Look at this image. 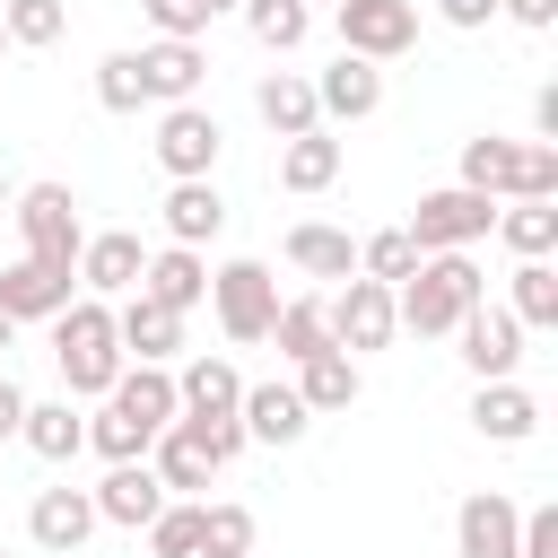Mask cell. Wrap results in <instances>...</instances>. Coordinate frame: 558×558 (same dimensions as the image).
<instances>
[{"instance_id": "12", "label": "cell", "mask_w": 558, "mask_h": 558, "mask_svg": "<svg viewBox=\"0 0 558 558\" xmlns=\"http://www.w3.org/2000/svg\"><path fill=\"white\" fill-rule=\"evenodd\" d=\"M140 270H148V244H140L131 227H113V235H87V244H78V296H131V288H140Z\"/></svg>"}, {"instance_id": "1", "label": "cell", "mask_w": 558, "mask_h": 558, "mask_svg": "<svg viewBox=\"0 0 558 558\" xmlns=\"http://www.w3.org/2000/svg\"><path fill=\"white\" fill-rule=\"evenodd\" d=\"M471 305H488V279H480L471 253H427V262L392 288V323L418 331V340H453V323H462Z\"/></svg>"}, {"instance_id": "28", "label": "cell", "mask_w": 558, "mask_h": 558, "mask_svg": "<svg viewBox=\"0 0 558 558\" xmlns=\"http://www.w3.org/2000/svg\"><path fill=\"white\" fill-rule=\"evenodd\" d=\"M17 445H26L35 462H70V453L87 445V418H78L70 401H26V427H17Z\"/></svg>"}, {"instance_id": "34", "label": "cell", "mask_w": 558, "mask_h": 558, "mask_svg": "<svg viewBox=\"0 0 558 558\" xmlns=\"http://www.w3.org/2000/svg\"><path fill=\"white\" fill-rule=\"evenodd\" d=\"M418 262H427V253L410 244V227H375V235L357 244V279H384V288H401Z\"/></svg>"}, {"instance_id": "19", "label": "cell", "mask_w": 558, "mask_h": 558, "mask_svg": "<svg viewBox=\"0 0 558 558\" xmlns=\"http://www.w3.org/2000/svg\"><path fill=\"white\" fill-rule=\"evenodd\" d=\"M235 427H244V445H296L314 418H305L296 384H244V401H235Z\"/></svg>"}, {"instance_id": "13", "label": "cell", "mask_w": 558, "mask_h": 558, "mask_svg": "<svg viewBox=\"0 0 558 558\" xmlns=\"http://www.w3.org/2000/svg\"><path fill=\"white\" fill-rule=\"evenodd\" d=\"M113 340H122V357H131V366H166V357L183 349V314H166L157 296H140V288H131V296L113 305Z\"/></svg>"}, {"instance_id": "32", "label": "cell", "mask_w": 558, "mask_h": 558, "mask_svg": "<svg viewBox=\"0 0 558 558\" xmlns=\"http://www.w3.org/2000/svg\"><path fill=\"white\" fill-rule=\"evenodd\" d=\"M270 340H279V357H288V366L323 357V349H331V331H323V296H288V305L270 314Z\"/></svg>"}, {"instance_id": "31", "label": "cell", "mask_w": 558, "mask_h": 558, "mask_svg": "<svg viewBox=\"0 0 558 558\" xmlns=\"http://www.w3.org/2000/svg\"><path fill=\"white\" fill-rule=\"evenodd\" d=\"M148 471H157L166 497H201V488H209V453H201L183 427H166V436L148 445Z\"/></svg>"}, {"instance_id": "35", "label": "cell", "mask_w": 558, "mask_h": 558, "mask_svg": "<svg viewBox=\"0 0 558 558\" xmlns=\"http://www.w3.org/2000/svg\"><path fill=\"white\" fill-rule=\"evenodd\" d=\"M192 558H253V506H227V497L209 506L201 497V549Z\"/></svg>"}, {"instance_id": "27", "label": "cell", "mask_w": 558, "mask_h": 558, "mask_svg": "<svg viewBox=\"0 0 558 558\" xmlns=\"http://www.w3.org/2000/svg\"><path fill=\"white\" fill-rule=\"evenodd\" d=\"M218 227H227L218 183H174V192H166V244H192V253H201Z\"/></svg>"}, {"instance_id": "18", "label": "cell", "mask_w": 558, "mask_h": 558, "mask_svg": "<svg viewBox=\"0 0 558 558\" xmlns=\"http://www.w3.org/2000/svg\"><path fill=\"white\" fill-rule=\"evenodd\" d=\"M375 105H384V70L357 61V52H340V61L314 78V113H323V122H366Z\"/></svg>"}, {"instance_id": "30", "label": "cell", "mask_w": 558, "mask_h": 558, "mask_svg": "<svg viewBox=\"0 0 558 558\" xmlns=\"http://www.w3.org/2000/svg\"><path fill=\"white\" fill-rule=\"evenodd\" d=\"M279 183H288V192H323V183H340V140H331V131L279 140Z\"/></svg>"}, {"instance_id": "38", "label": "cell", "mask_w": 558, "mask_h": 558, "mask_svg": "<svg viewBox=\"0 0 558 558\" xmlns=\"http://www.w3.org/2000/svg\"><path fill=\"white\" fill-rule=\"evenodd\" d=\"M148 549L157 558H192L201 549V497H166L157 523H148Z\"/></svg>"}, {"instance_id": "23", "label": "cell", "mask_w": 558, "mask_h": 558, "mask_svg": "<svg viewBox=\"0 0 558 558\" xmlns=\"http://www.w3.org/2000/svg\"><path fill=\"white\" fill-rule=\"evenodd\" d=\"M288 262L305 270V279H357V244H349V227H323V218H296L288 227Z\"/></svg>"}, {"instance_id": "16", "label": "cell", "mask_w": 558, "mask_h": 558, "mask_svg": "<svg viewBox=\"0 0 558 558\" xmlns=\"http://www.w3.org/2000/svg\"><path fill=\"white\" fill-rule=\"evenodd\" d=\"M70 296H78V279H70V270H44V262H26V253L0 270V314H9V323H52Z\"/></svg>"}, {"instance_id": "26", "label": "cell", "mask_w": 558, "mask_h": 558, "mask_svg": "<svg viewBox=\"0 0 558 558\" xmlns=\"http://www.w3.org/2000/svg\"><path fill=\"white\" fill-rule=\"evenodd\" d=\"M471 427H480L488 445H523V436L541 427V401H532L523 384H480V392H471Z\"/></svg>"}, {"instance_id": "51", "label": "cell", "mask_w": 558, "mask_h": 558, "mask_svg": "<svg viewBox=\"0 0 558 558\" xmlns=\"http://www.w3.org/2000/svg\"><path fill=\"white\" fill-rule=\"evenodd\" d=\"M0 558H9V549H0Z\"/></svg>"}, {"instance_id": "4", "label": "cell", "mask_w": 558, "mask_h": 558, "mask_svg": "<svg viewBox=\"0 0 558 558\" xmlns=\"http://www.w3.org/2000/svg\"><path fill=\"white\" fill-rule=\"evenodd\" d=\"M9 218H17V235H26V262H44V270H70V279H78V244H87V227H78L70 183H26V192L9 201Z\"/></svg>"}, {"instance_id": "36", "label": "cell", "mask_w": 558, "mask_h": 558, "mask_svg": "<svg viewBox=\"0 0 558 558\" xmlns=\"http://www.w3.org/2000/svg\"><path fill=\"white\" fill-rule=\"evenodd\" d=\"M244 26H253L262 52H296L305 26H314V9H305V0H244Z\"/></svg>"}, {"instance_id": "46", "label": "cell", "mask_w": 558, "mask_h": 558, "mask_svg": "<svg viewBox=\"0 0 558 558\" xmlns=\"http://www.w3.org/2000/svg\"><path fill=\"white\" fill-rule=\"evenodd\" d=\"M9 201H17V183H9V174H0V209H9Z\"/></svg>"}, {"instance_id": "2", "label": "cell", "mask_w": 558, "mask_h": 558, "mask_svg": "<svg viewBox=\"0 0 558 558\" xmlns=\"http://www.w3.org/2000/svg\"><path fill=\"white\" fill-rule=\"evenodd\" d=\"M52 357H61L70 401H105V392H113V375L131 366V357H122V340H113V305H105V296H70V305L52 314Z\"/></svg>"}, {"instance_id": "15", "label": "cell", "mask_w": 558, "mask_h": 558, "mask_svg": "<svg viewBox=\"0 0 558 558\" xmlns=\"http://www.w3.org/2000/svg\"><path fill=\"white\" fill-rule=\"evenodd\" d=\"M26 532H35V549H52V558H78V541L96 532V497L87 488H44L35 506H26Z\"/></svg>"}, {"instance_id": "20", "label": "cell", "mask_w": 558, "mask_h": 558, "mask_svg": "<svg viewBox=\"0 0 558 558\" xmlns=\"http://www.w3.org/2000/svg\"><path fill=\"white\" fill-rule=\"evenodd\" d=\"M140 296H157L166 314H192V305L209 296V262H201L192 244H166V253H148V270H140Z\"/></svg>"}, {"instance_id": "14", "label": "cell", "mask_w": 558, "mask_h": 558, "mask_svg": "<svg viewBox=\"0 0 558 558\" xmlns=\"http://www.w3.org/2000/svg\"><path fill=\"white\" fill-rule=\"evenodd\" d=\"M87 497H96V523H122V532H148V523H157V506H166V488H157V471H148V462H113Z\"/></svg>"}, {"instance_id": "50", "label": "cell", "mask_w": 558, "mask_h": 558, "mask_svg": "<svg viewBox=\"0 0 558 558\" xmlns=\"http://www.w3.org/2000/svg\"><path fill=\"white\" fill-rule=\"evenodd\" d=\"M305 9H314V0H305Z\"/></svg>"}, {"instance_id": "44", "label": "cell", "mask_w": 558, "mask_h": 558, "mask_svg": "<svg viewBox=\"0 0 558 558\" xmlns=\"http://www.w3.org/2000/svg\"><path fill=\"white\" fill-rule=\"evenodd\" d=\"M532 131H541V148H558V87L532 96Z\"/></svg>"}, {"instance_id": "40", "label": "cell", "mask_w": 558, "mask_h": 558, "mask_svg": "<svg viewBox=\"0 0 558 558\" xmlns=\"http://www.w3.org/2000/svg\"><path fill=\"white\" fill-rule=\"evenodd\" d=\"M140 9H148V26L166 44H201L209 35V0H140Z\"/></svg>"}, {"instance_id": "10", "label": "cell", "mask_w": 558, "mask_h": 558, "mask_svg": "<svg viewBox=\"0 0 558 558\" xmlns=\"http://www.w3.org/2000/svg\"><path fill=\"white\" fill-rule=\"evenodd\" d=\"M453 340H462V366H471L480 384H514V366H523V323H514L506 305H471V314L453 323Z\"/></svg>"}, {"instance_id": "9", "label": "cell", "mask_w": 558, "mask_h": 558, "mask_svg": "<svg viewBox=\"0 0 558 558\" xmlns=\"http://www.w3.org/2000/svg\"><path fill=\"white\" fill-rule=\"evenodd\" d=\"M148 148H157V166H166L174 183H209V166H218L227 131H218V113H209V105H166Z\"/></svg>"}, {"instance_id": "48", "label": "cell", "mask_w": 558, "mask_h": 558, "mask_svg": "<svg viewBox=\"0 0 558 558\" xmlns=\"http://www.w3.org/2000/svg\"><path fill=\"white\" fill-rule=\"evenodd\" d=\"M218 9H244V0H209V17H218Z\"/></svg>"}, {"instance_id": "33", "label": "cell", "mask_w": 558, "mask_h": 558, "mask_svg": "<svg viewBox=\"0 0 558 558\" xmlns=\"http://www.w3.org/2000/svg\"><path fill=\"white\" fill-rule=\"evenodd\" d=\"M506 314H514L523 331H549V323H558V270H549V262H514Z\"/></svg>"}, {"instance_id": "11", "label": "cell", "mask_w": 558, "mask_h": 558, "mask_svg": "<svg viewBox=\"0 0 558 558\" xmlns=\"http://www.w3.org/2000/svg\"><path fill=\"white\" fill-rule=\"evenodd\" d=\"M131 61H140V96H148V105H201V78H209V52H201V44H166V35H157V44H140Z\"/></svg>"}, {"instance_id": "5", "label": "cell", "mask_w": 558, "mask_h": 558, "mask_svg": "<svg viewBox=\"0 0 558 558\" xmlns=\"http://www.w3.org/2000/svg\"><path fill=\"white\" fill-rule=\"evenodd\" d=\"M418 253H471L488 227H497V201L471 192V183H445V192H418V209L401 218Z\"/></svg>"}, {"instance_id": "49", "label": "cell", "mask_w": 558, "mask_h": 558, "mask_svg": "<svg viewBox=\"0 0 558 558\" xmlns=\"http://www.w3.org/2000/svg\"><path fill=\"white\" fill-rule=\"evenodd\" d=\"M0 52H9V35H0Z\"/></svg>"}, {"instance_id": "37", "label": "cell", "mask_w": 558, "mask_h": 558, "mask_svg": "<svg viewBox=\"0 0 558 558\" xmlns=\"http://www.w3.org/2000/svg\"><path fill=\"white\" fill-rule=\"evenodd\" d=\"M61 26H70V9H61V0H9V9H0V35H9V44H26V52L61 44Z\"/></svg>"}, {"instance_id": "43", "label": "cell", "mask_w": 558, "mask_h": 558, "mask_svg": "<svg viewBox=\"0 0 558 558\" xmlns=\"http://www.w3.org/2000/svg\"><path fill=\"white\" fill-rule=\"evenodd\" d=\"M436 9H445V26H462V35H471V26H488V17H497V0H436Z\"/></svg>"}, {"instance_id": "45", "label": "cell", "mask_w": 558, "mask_h": 558, "mask_svg": "<svg viewBox=\"0 0 558 558\" xmlns=\"http://www.w3.org/2000/svg\"><path fill=\"white\" fill-rule=\"evenodd\" d=\"M17 427H26V392H17V384H9V375H0V445H9V436H17Z\"/></svg>"}, {"instance_id": "29", "label": "cell", "mask_w": 558, "mask_h": 558, "mask_svg": "<svg viewBox=\"0 0 558 558\" xmlns=\"http://www.w3.org/2000/svg\"><path fill=\"white\" fill-rule=\"evenodd\" d=\"M488 235H506L514 262H549V244H558V201H497V227H488Z\"/></svg>"}, {"instance_id": "41", "label": "cell", "mask_w": 558, "mask_h": 558, "mask_svg": "<svg viewBox=\"0 0 558 558\" xmlns=\"http://www.w3.org/2000/svg\"><path fill=\"white\" fill-rule=\"evenodd\" d=\"M174 427H183V436L209 453V471H227V462L244 453V427H235V418H174Z\"/></svg>"}, {"instance_id": "25", "label": "cell", "mask_w": 558, "mask_h": 558, "mask_svg": "<svg viewBox=\"0 0 558 558\" xmlns=\"http://www.w3.org/2000/svg\"><path fill=\"white\" fill-rule=\"evenodd\" d=\"M105 401H113L122 418H140L148 436H166V427H174V375H166V366H122Z\"/></svg>"}, {"instance_id": "39", "label": "cell", "mask_w": 558, "mask_h": 558, "mask_svg": "<svg viewBox=\"0 0 558 558\" xmlns=\"http://www.w3.org/2000/svg\"><path fill=\"white\" fill-rule=\"evenodd\" d=\"M96 105H105V113H140V105H148L131 52H105V61H96Z\"/></svg>"}, {"instance_id": "17", "label": "cell", "mask_w": 558, "mask_h": 558, "mask_svg": "<svg viewBox=\"0 0 558 558\" xmlns=\"http://www.w3.org/2000/svg\"><path fill=\"white\" fill-rule=\"evenodd\" d=\"M514 523H523V506H514V497L471 488V497H462V514H453V549H462V558H514Z\"/></svg>"}, {"instance_id": "8", "label": "cell", "mask_w": 558, "mask_h": 558, "mask_svg": "<svg viewBox=\"0 0 558 558\" xmlns=\"http://www.w3.org/2000/svg\"><path fill=\"white\" fill-rule=\"evenodd\" d=\"M323 331H331V349H349V357H366V349H384L401 323H392V288L384 279H340L331 296H323Z\"/></svg>"}, {"instance_id": "42", "label": "cell", "mask_w": 558, "mask_h": 558, "mask_svg": "<svg viewBox=\"0 0 558 558\" xmlns=\"http://www.w3.org/2000/svg\"><path fill=\"white\" fill-rule=\"evenodd\" d=\"M497 17H514V26L549 35V26H558V0H497Z\"/></svg>"}, {"instance_id": "21", "label": "cell", "mask_w": 558, "mask_h": 558, "mask_svg": "<svg viewBox=\"0 0 558 558\" xmlns=\"http://www.w3.org/2000/svg\"><path fill=\"white\" fill-rule=\"evenodd\" d=\"M235 401H244V375L227 357H192L174 375V418H235Z\"/></svg>"}, {"instance_id": "24", "label": "cell", "mask_w": 558, "mask_h": 558, "mask_svg": "<svg viewBox=\"0 0 558 558\" xmlns=\"http://www.w3.org/2000/svg\"><path fill=\"white\" fill-rule=\"evenodd\" d=\"M357 392H366V375H357L349 349H323V357L296 366V401H305V418H331V410H349Z\"/></svg>"}, {"instance_id": "6", "label": "cell", "mask_w": 558, "mask_h": 558, "mask_svg": "<svg viewBox=\"0 0 558 558\" xmlns=\"http://www.w3.org/2000/svg\"><path fill=\"white\" fill-rule=\"evenodd\" d=\"M209 305H218V331H227L235 349L270 340V314H279L270 262H218V270H209Z\"/></svg>"}, {"instance_id": "47", "label": "cell", "mask_w": 558, "mask_h": 558, "mask_svg": "<svg viewBox=\"0 0 558 558\" xmlns=\"http://www.w3.org/2000/svg\"><path fill=\"white\" fill-rule=\"evenodd\" d=\"M9 340H17V323H9V314H0V349H9Z\"/></svg>"}, {"instance_id": "3", "label": "cell", "mask_w": 558, "mask_h": 558, "mask_svg": "<svg viewBox=\"0 0 558 558\" xmlns=\"http://www.w3.org/2000/svg\"><path fill=\"white\" fill-rule=\"evenodd\" d=\"M462 183L488 201H558V148L480 131V140H462Z\"/></svg>"}, {"instance_id": "7", "label": "cell", "mask_w": 558, "mask_h": 558, "mask_svg": "<svg viewBox=\"0 0 558 558\" xmlns=\"http://www.w3.org/2000/svg\"><path fill=\"white\" fill-rule=\"evenodd\" d=\"M331 26H340V52L384 70L418 44V0H331Z\"/></svg>"}, {"instance_id": "22", "label": "cell", "mask_w": 558, "mask_h": 558, "mask_svg": "<svg viewBox=\"0 0 558 558\" xmlns=\"http://www.w3.org/2000/svg\"><path fill=\"white\" fill-rule=\"evenodd\" d=\"M253 113H262L279 140H305V131H323V113H314V78H296V70H262V87H253Z\"/></svg>"}]
</instances>
